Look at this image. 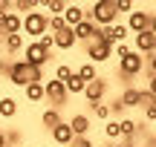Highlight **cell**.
Wrapping results in <instances>:
<instances>
[{
	"label": "cell",
	"instance_id": "e0dca14e",
	"mask_svg": "<svg viewBox=\"0 0 156 147\" xmlns=\"http://www.w3.org/2000/svg\"><path fill=\"white\" fill-rule=\"evenodd\" d=\"M17 115V101L12 95H3L0 98V118H15Z\"/></svg>",
	"mask_w": 156,
	"mask_h": 147
},
{
	"label": "cell",
	"instance_id": "8992f818",
	"mask_svg": "<svg viewBox=\"0 0 156 147\" xmlns=\"http://www.w3.org/2000/svg\"><path fill=\"white\" fill-rule=\"evenodd\" d=\"M98 38H101V40H107L110 46L124 43V38H127V26H124V23H110V26L98 29Z\"/></svg>",
	"mask_w": 156,
	"mask_h": 147
},
{
	"label": "cell",
	"instance_id": "60d3db41",
	"mask_svg": "<svg viewBox=\"0 0 156 147\" xmlns=\"http://www.w3.org/2000/svg\"><path fill=\"white\" fill-rule=\"evenodd\" d=\"M0 147H9V142H6V133H0Z\"/></svg>",
	"mask_w": 156,
	"mask_h": 147
},
{
	"label": "cell",
	"instance_id": "7a4b0ae2",
	"mask_svg": "<svg viewBox=\"0 0 156 147\" xmlns=\"http://www.w3.org/2000/svg\"><path fill=\"white\" fill-rule=\"evenodd\" d=\"M116 0H95L93 3V12H87V20H93L98 29L110 26V23H116Z\"/></svg>",
	"mask_w": 156,
	"mask_h": 147
},
{
	"label": "cell",
	"instance_id": "f1b7e54d",
	"mask_svg": "<svg viewBox=\"0 0 156 147\" xmlns=\"http://www.w3.org/2000/svg\"><path fill=\"white\" fill-rule=\"evenodd\" d=\"M104 136H107V138H119V136H122V133H119V121H107Z\"/></svg>",
	"mask_w": 156,
	"mask_h": 147
},
{
	"label": "cell",
	"instance_id": "ac0fdd59",
	"mask_svg": "<svg viewBox=\"0 0 156 147\" xmlns=\"http://www.w3.org/2000/svg\"><path fill=\"white\" fill-rule=\"evenodd\" d=\"M20 26H23V20L17 15H6L3 17V29H6V35H20Z\"/></svg>",
	"mask_w": 156,
	"mask_h": 147
},
{
	"label": "cell",
	"instance_id": "52a82bcc",
	"mask_svg": "<svg viewBox=\"0 0 156 147\" xmlns=\"http://www.w3.org/2000/svg\"><path fill=\"white\" fill-rule=\"evenodd\" d=\"M46 20H49V17H46L44 12H29L20 29H26V35H38L41 38V35L46 32Z\"/></svg>",
	"mask_w": 156,
	"mask_h": 147
},
{
	"label": "cell",
	"instance_id": "ab89813d",
	"mask_svg": "<svg viewBox=\"0 0 156 147\" xmlns=\"http://www.w3.org/2000/svg\"><path fill=\"white\" fill-rule=\"evenodd\" d=\"M147 32H153V35H156V15L151 17V26H147Z\"/></svg>",
	"mask_w": 156,
	"mask_h": 147
},
{
	"label": "cell",
	"instance_id": "9a60e30c",
	"mask_svg": "<svg viewBox=\"0 0 156 147\" xmlns=\"http://www.w3.org/2000/svg\"><path fill=\"white\" fill-rule=\"evenodd\" d=\"M69 130H73V138H78V136H87L90 133V118L87 115H73V121H69Z\"/></svg>",
	"mask_w": 156,
	"mask_h": 147
},
{
	"label": "cell",
	"instance_id": "2e32d148",
	"mask_svg": "<svg viewBox=\"0 0 156 147\" xmlns=\"http://www.w3.org/2000/svg\"><path fill=\"white\" fill-rule=\"evenodd\" d=\"M78 43V40H75V35H73V29H61V32H58L55 35V46H58V49H73V46Z\"/></svg>",
	"mask_w": 156,
	"mask_h": 147
},
{
	"label": "cell",
	"instance_id": "d6986e66",
	"mask_svg": "<svg viewBox=\"0 0 156 147\" xmlns=\"http://www.w3.org/2000/svg\"><path fill=\"white\" fill-rule=\"evenodd\" d=\"M64 90H67V95H78V92H84V81L73 72L67 81H64Z\"/></svg>",
	"mask_w": 156,
	"mask_h": 147
},
{
	"label": "cell",
	"instance_id": "8d00e7d4",
	"mask_svg": "<svg viewBox=\"0 0 156 147\" xmlns=\"http://www.w3.org/2000/svg\"><path fill=\"white\" fill-rule=\"evenodd\" d=\"M9 6H12V3H9V0H0V20H3V17H6V15H9V12H6V9H9Z\"/></svg>",
	"mask_w": 156,
	"mask_h": 147
},
{
	"label": "cell",
	"instance_id": "4316f807",
	"mask_svg": "<svg viewBox=\"0 0 156 147\" xmlns=\"http://www.w3.org/2000/svg\"><path fill=\"white\" fill-rule=\"evenodd\" d=\"M38 43L44 46V49H49V52H52V46H55V35H52V32H44V35L38 38Z\"/></svg>",
	"mask_w": 156,
	"mask_h": 147
},
{
	"label": "cell",
	"instance_id": "7bdbcfd3",
	"mask_svg": "<svg viewBox=\"0 0 156 147\" xmlns=\"http://www.w3.org/2000/svg\"><path fill=\"white\" fill-rule=\"evenodd\" d=\"M153 55H156V40H153Z\"/></svg>",
	"mask_w": 156,
	"mask_h": 147
},
{
	"label": "cell",
	"instance_id": "1f68e13d",
	"mask_svg": "<svg viewBox=\"0 0 156 147\" xmlns=\"http://www.w3.org/2000/svg\"><path fill=\"white\" fill-rule=\"evenodd\" d=\"M17 9H20V12H29V9H35V6H38V3H35V0H17Z\"/></svg>",
	"mask_w": 156,
	"mask_h": 147
},
{
	"label": "cell",
	"instance_id": "277c9868",
	"mask_svg": "<svg viewBox=\"0 0 156 147\" xmlns=\"http://www.w3.org/2000/svg\"><path fill=\"white\" fill-rule=\"evenodd\" d=\"M87 55L93 58V67H95V63H104V61H110V58H113V46L107 43V40L95 38V40H90V46H87Z\"/></svg>",
	"mask_w": 156,
	"mask_h": 147
},
{
	"label": "cell",
	"instance_id": "74e56055",
	"mask_svg": "<svg viewBox=\"0 0 156 147\" xmlns=\"http://www.w3.org/2000/svg\"><path fill=\"white\" fill-rule=\"evenodd\" d=\"M147 92L156 98V75H151V84H147Z\"/></svg>",
	"mask_w": 156,
	"mask_h": 147
},
{
	"label": "cell",
	"instance_id": "484cf974",
	"mask_svg": "<svg viewBox=\"0 0 156 147\" xmlns=\"http://www.w3.org/2000/svg\"><path fill=\"white\" fill-rule=\"evenodd\" d=\"M20 46H23V38H20V35H6V49H9V52H17Z\"/></svg>",
	"mask_w": 156,
	"mask_h": 147
},
{
	"label": "cell",
	"instance_id": "7402d4cb",
	"mask_svg": "<svg viewBox=\"0 0 156 147\" xmlns=\"http://www.w3.org/2000/svg\"><path fill=\"white\" fill-rule=\"evenodd\" d=\"M41 121H44V127H49V130H52V127H58V124H61V113L52 107V110H46V113L41 115Z\"/></svg>",
	"mask_w": 156,
	"mask_h": 147
},
{
	"label": "cell",
	"instance_id": "9c48e42d",
	"mask_svg": "<svg viewBox=\"0 0 156 147\" xmlns=\"http://www.w3.org/2000/svg\"><path fill=\"white\" fill-rule=\"evenodd\" d=\"M44 98H49L52 104H64L67 101V90L61 81H46L44 84Z\"/></svg>",
	"mask_w": 156,
	"mask_h": 147
},
{
	"label": "cell",
	"instance_id": "83f0119b",
	"mask_svg": "<svg viewBox=\"0 0 156 147\" xmlns=\"http://www.w3.org/2000/svg\"><path fill=\"white\" fill-rule=\"evenodd\" d=\"M93 113H95V118H110V107L107 104H93Z\"/></svg>",
	"mask_w": 156,
	"mask_h": 147
},
{
	"label": "cell",
	"instance_id": "5b68a950",
	"mask_svg": "<svg viewBox=\"0 0 156 147\" xmlns=\"http://www.w3.org/2000/svg\"><path fill=\"white\" fill-rule=\"evenodd\" d=\"M142 67H145V58H142L139 52H130L127 58H122V61H119V72H122L124 78H133V75H139Z\"/></svg>",
	"mask_w": 156,
	"mask_h": 147
},
{
	"label": "cell",
	"instance_id": "7c38bea8",
	"mask_svg": "<svg viewBox=\"0 0 156 147\" xmlns=\"http://www.w3.org/2000/svg\"><path fill=\"white\" fill-rule=\"evenodd\" d=\"M61 17H64V23L73 29V26H78V23L87 17V12H84L78 3H67V9H64V15H61Z\"/></svg>",
	"mask_w": 156,
	"mask_h": 147
},
{
	"label": "cell",
	"instance_id": "f546056e",
	"mask_svg": "<svg viewBox=\"0 0 156 147\" xmlns=\"http://www.w3.org/2000/svg\"><path fill=\"white\" fill-rule=\"evenodd\" d=\"M69 75H73V69H69V67H67V63H61V67H58V69H55V81H61V84H64V81H67V78H69Z\"/></svg>",
	"mask_w": 156,
	"mask_h": 147
},
{
	"label": "cell",
	"instance_id": "44dd1931",
	"mask_svg": "<svg viewBox=\"0 0 156 147\" xmlns=\"http://www.w3.org/2000/svg\"><path fill=\"white\" fill-rule=\"evenodd\" d=\"M23 90H26V98L32 104L44 101V84H29V87H23Z\"/></svg>",
	"mask_w": 156,
	"mask_h": 147
},
{
	"label": "cell",
	"instance_id": "4dcf8cb0",
	"mask_svg": "<svg viewBox=\"0 0 156 147\" xmlns=\"http://www.w3.org/2000/svg\"><path fill=\"white\" fill-rule=\"evenodd\" d=\"M153 104H156V98L151 95V92H139V107H153Z\"/></svg>",
	"mask_w": 156,
	"mask_h": 147
},
{
	"label": "cell",
	"instance_id": "ba28073f",
	"mask_svg": "<svg viewBox=\"0 0 156 147\" xmlns=\"http://www.w3.org/2000/svg\"><path fill=\"white\" fill-rule=\"evenodd\" d=\"M73 35H75V40H95L98 38V26H95L93 20H87V17H84L81 23H78V26H73Z\"/></svg>",
	"mask_w": 156,
	"mask_h": 147
},
{
	"label": "cell",
	"instance_id": "603a6c76",
	"mask_svg": "<svg viewBox=\"0 0 156 147\" xmlns=\"http://www.w3.org/2000/svg\"><path fill=\"white\" fill-rule=\"evenodd\" d=\"M75 75H78V78L84 81V84H90V81H95V78H98V75H95V67H93V63H84V67L78 69Z\"/></svg>",
	"mask_w": 156,
	"mask_h": 147
},
{
	"label": "cell",
	"instance_id": "6da1fadb",
	"mask_svg": "<svg viewBox=\"0 0 156 147\" xmlns=\"http://www.w3.org/2000/svg\"><path fill=\"white\" fill-rule=\"evenodd\" d=\"M9 81L15 87H29V84H44V75H41V69L26 67L23 61H15L9 67Z\"/></svg>",
	"mask_w": 156,
	"mask_h": 147
},
{
	"label": "cell",
	"instance_id": "e575fe53",
	"mask_svg": "<svg viewBox=\"0 0 156 147\" xmlns=\"http://www.w3.org/2000/svg\"><path fill=\"white\" fill-rule=\"evenodd\" d=\"M130 9H133L130 0H119V3H116V12H130Z\"/></svg>",
	"mask_w": 156,
	"mask_h": 147
},
{
	"label": "cell",
	"instance_id": "30bf717a",
	"mask_svg": "<svg viewBox=\"0 0 156 147\" xmlns=\"http://www.w3.org/2000/svg\"><path fill=\"white\" fill-rule=\"evenodd\" d=\"M147 26H151V15H147V12H130L127 32L139 35V32H147Z\"/></svg>",
	"mask_w": 156,
	"mask_h": 147
},
{
	"label": "cell",
	"instance_id": "b9f144b4",
	"mask_svg": "<svg viewBox=\"0 0 156 147\" xmlns=\"http://www.w3.org/2000/svg\"><path fill=\"white\" fill-rule=\"evenodd\" d=\"M6 38V29H3V20H0V40Z\"/></svg>",
	"mask_w": 156,
	"mask_h": 147
},
{
	"label": "cell",
	"instance_id": "f35d334b",
	"mask_svg": "<svg viewBox=\"0 0 156 147\" xmlns=\"http://www.w3.org/2000/svg\"><path fill=\"white\" fill-rule=\"evenodd\" d=\"M145 113H147V118H151V121H156V104H153V107H147Z\"/></svg>",
	"mask_w": 156,
	"mask_h": 147
},
{
	"label": "cell",
	"instance_id": "3957f363",
	"mask_svg": "<svg viewBox=\"0 0 156 147\" xmlns=\"http://www.w3.org/2000/svg\"><path fill=\"white\" fill-rule=\"evenodd\" d=\"M49 58H52V52H49V49H44V46L35 40V43H29V46H26V58H23V63H26V67L41 69L46 61H49Z\"/></svg>",
	"mask_w": 156,
	"mask_h": 147
},
{
	"label": "cell",
	"instance_id": "d590c367",
	"mask_svg": "<svg viewBox=\"0 0 156 147\" xmlns=\"http://www.w3.org/2000/svg\"><path fill=\"white\" fill-rule=\"evenodd\" d=\"M147 69H151V75H156V55L153 52L147 55Z\"/></svg>",
	"mask_w": 156,
	"mask_h": 147
},
{
	"label": "cell",
	"instance_id": "d6a6232c",
	"mask_svg": "<svg viewBox=\"0 0 156 147\" xmlns=\"http://www.w3.org/2000/svg\"><path fill=\"white\" fill-rule=\"evenodd\" d=\"M116 52H119V61H122V58H127V55H130L133 49H130L127 43H116Z\"/></svg>",
	"mask_w": 156,
	"mask_h": 147
},
{
	"label": "cell",
	"instance_id": "5bb4252c",
	"mask_svg": "<svg viewBox=\"0 0 156 147\" xmlns=\"http://www.w3.org/2000/svg\"><path fill=\"white\" fill-rule=\"evenodd\" d=\"M153 40H156L153 32H139L136 35V49H139V55H151L153 52Z\"/></svg>",
	"mask_w": 156,
	"mask_h": 147
},
{
	"label": "cell",
	"instance_id": "836d02e7",
	"mask_svg": "<svg viewBox=\"0 0 156 147\" xmlns=\"http://www.w3.org/2000/svg\"><path fill=\"white\" fill-rule=\"evenodd\" d=\"M69 144H73V147H93V144H90V138H87V136H78V138H73Z\"/></svg>",
	"mask_w": 156,
	"mask_h": 147
},
{
	"label": "cell",
	"instance_id": "cb8c5ba5",
	"mask_svg": "<svg viewBox=\"0 0 156 147\" xmlns=\"http://www.w3.org/2000/svg\"><path fill=\"white\" fill-rule=\"evenodd\" d=\"M44 6L49 9V17H61L64 9H67V3H64V0H46Z\"/></svg>",
	"mask_w": 156,
	"mask_h": 147
},
{
	"label": "cell",
	"instance_id": "d4e9b609",
	"mask_svg": "<svg viewBox=\"0 0 156 147\" xmlns=\"http://www.w3.org/2000/svg\"><path fill=\"white\" fill-rule=\"evenodd\" d=\"M136 127H139V124H136V121H130V118H122V121H119V133H122L124 138H130V136H133V133H136Z\"/></svg>",
	"mask_w": 156,
	"mask_h": 147
},
{
	"label": "cell",
	"instance_id": "4fadbf2b",
	"mask_svg": "<svg viewBox=\"0 0 156 147\" xmlns=\"http://www.w3.org/2000/svg\"><path fill=\"white\" fill-rule=\"evenodd\" d=\"M52 142H55V144H61V147L73 142V130H69V124H67V121H61L58 127H52Z\"/></svg>",
	"mask_w": 156,
	"mask_h": 147
},
{
	"label": "cell",
	"instance_id": "ffe728a7",
	"mask_svg": "<svg viewBox=\"0 0 156 147\" xmlns=\"http://www.w3.org/2000/svg\"><path fill=\"white\" fill-rule=\"evenodd\" d=\"M119 104H122V107H139V90L127 87V90L122 92V98H119Z\"/></svg>",
	"mask_w": 156,
	"mask_h": 147
},
{
	"label": "cell",
	"instance_id": "8fae6325",
	"mask_svg": "<svg viewBox=\"0 0 156 147\" xmlns=\"http://www.w3.org/2000/svg\"><path fill=\"white\" fill-rule=\"evenodd\" d=\"M104 92H107V81H101V78L84 84V95L90 98V104H98L101 98H104Z\"/></svg>",
	"mask_w": 156,
	"mask_h": 147
}]
</instances>
